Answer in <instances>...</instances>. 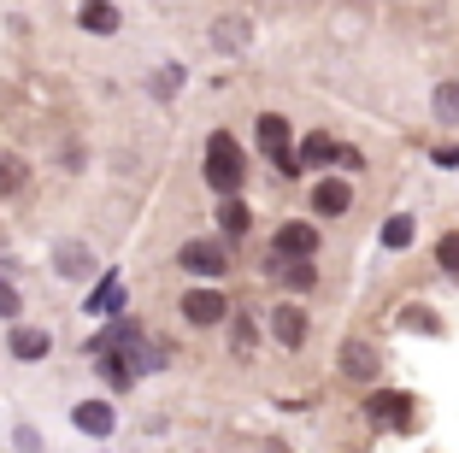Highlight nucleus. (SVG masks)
I'll return each mask as SVG.
<instances>
[{
    "instance_id": "2eb2a0df",
    "label": "nucleus",
    "mask_w": 459,
    "mask_h": 453,
    "mask_svg": "<svg viewBox=\"0 0 459 453\" xmlns=\"http://www.w3.org/2000/svg\"><path fill=\"white\" fill-rule=\"evenodd\" d=\"M82 30H95V36H112L118 30V6H107V0H95V6H82Z\"/></svg>"
},
{
    "instance_id": "20e7f679",
    "label": "nucleus",
    "mask_w": 459,
    "mask_h": 453,
    "mask_svg": "<svg viewBox=\"0 0 459 453\" xmlns=\"http://www.w3.org/2000/svg\"><path fill=\"white\" fill-rule=\"evenodd\" d=\"M365 413H371V424H383V430H412V395L383 388V395L365 400Z\"/></svg>"
},
{
    "instance_id": "412c9836",
    "label": "nucleus",
    "mask_w": 459,
    "mask_h": 453,
    "mask_svg": "<svg viewBox=\"0 0 459 453\" xmlns=\"http://www.w3.org/2000/svg\"><path fill=\"white\" fill-rule=\"evenodd\" d=\"M230 335H236V353H242V360H247V353H254V324H247L242 312L230 318Z\"/></svg>"
},
{
    "instance_id": "6ab92c4d",
    "label": "nucleus",
    "mask_w": 459,
    "mask_h": 453,
    "mask_svg": "<svg viewBox=\"0 0 459 453\" xmlns=\"http://www.w3.org/2000/svg\"><path fill=\"white\" fill-rule=\"evenodd\" d=\"M412 236H419V224H412V218H406V213H394L389 224H383V248H406V241H412Z\"/></svg>"
},
{
    "instance_id": "f8f14e48",
    "label": "nucleus",
    "mask_w": 459,
    "mask_h": 453,
    "mask_svg": "<svg viewBox=\"0 0 459 453\" xmlns=\"http://www.w3.org/2000/svg\"><path fill=\"white\" fill-rule=\"evenodd\" d=\"M300 171H318V165H330V160H342V147L330 142V135H307V142H300Z\"/></svg>"
},
{
    "instance_id": "9b49d317",
    "label": "nucleus",
    "mask_w": 459,
    "mask_h": 453,
    "mask_svg": "<svg viewBox=\"0 0 459 453\" xmlns=\"http://www.w3.org/2000/svg\"><path fill=\"white\" fill-rule=\"evenodd\" d=\"M54 271L59 277H89V271H95V254H89L82 241H59L54 248Z\"/></svg>"
},
{
    "instance_id": "6e6552de",
    "label": "nucleus",
    "mask_w": 459,
    "mask_h": 453,
    "mask_svg": "<svg viewBox=\"0 0 459 453\" xmlns=\"http://www.w3.org/2000/svg\"><path fill=\"white\" fill-rule=\"evenodd\" d=\"M353 206V188L342 183V177H325V183L312 188V213L318 218H336V213H348Z\"/></svg>"
},
{
    "instance_id": "9d476101",
    "label": "nucleus",
    "mask_w": 459,
    "mask_h": 453,
    "mask_svg": "<svg viewBox=\"0 0 459 453\" xmlns=\"http://www.w3.org/2000/svg\"><path fill=\"white\" fill-rule=\"evenodd\" d=\"M271 335H277V347H300L307 342V312L300 307H277L271 312Z\"/></svg>"
},
{
    "instance_id": "393cba45",
    "label": "nucleus",
    "mask_w": 459,
    "mask_h": 453,
    "mask_svg": "<svg viewBox=\"0 0 459 453\" xmlns=\"http://www.w3.org/2000/svg\"><path fill=\"white\" fill-rule=\"evenodd\" d=\"M218 48H242V24H230V18H224V24H218Z\"/></svg>"
},
{
    "instance_id": "a211bd4d",
    "label": "nucleus",
    "mask_w": 459,
    "mask_h": 453,
    "mask_svg": "<svg viewBox=\"0 0 459 453\" xmlns=\"http://www.w3.org/2000/svg\"><path fill=\"white\" fill-rule=\"evenodd\" d=\"M24 177H30V165L18 160V153H0V195H18Z\"/></svg>"
},
{
    "instance_id": "4468645a",
    "label": "nucleus",
    "mask_w": 459,
    "mask_h": 453,
    "mask_svg": "<svg viewBox=\"0 0 459 453\" xmlns=\"http://www.w3.org/2000/svg\"><path fill=\"white\" fill-rule=\"evenodd\" d=\"M342 371L365 383V377H377V353H371L365 342H348V347H342Z\"/></svg>"
},
{
    "instance_id": "f3484780",
    "label": "nucleus",
    "mask_w": 459,
    "mask_h": 453,
    "mask_svg": "<svg viewBox=\"0 0 459 453\" xmlns=\"http://www.w3.org/2000/svg\"><path fill=\"white\" fill-rule=\"evenodd\" d=\"M247 224H254V218H247L242 200H224V206H218V230H224V236H247Z\"/></svg>"
},
{
    "instance_id": "a878e982",
    "label": "nucleus",
    "mask_w": 459,
    "mask_h": 453,
    "mask_svg": "<svg viewBox=\"0 0 459 453\" xmlns=\"http://www.w3.org/2000/svg\"><path fill=\"white\" fill-rule=\"evenodd\" d=\"M436 165H459V142L454 147H436Z\"/></svg>"
},
{
    "instance_id": "7ed1b4c3",
    "label": "nucleus",
    "mask_w": 459,
    "mask_h": 453,
    "mask_svg": "<svg viewBox=\"0 0 459 453\" xmlns=\"http://www.w3.org/2000/svg\"><path fill=\"white\" fill-rule=\"evenodd\" d=\"M177 266H183V271H195V277H224V271H230V254L218 248V241H183Z\"/></svg>"
},
{
    "instance_id": "ddd939ff",
    "label": "nucleus",
    "mask_w": 459,
    "mask_h": 453,
    "mask_svg": "<svg viewBox=\"0 0 459 453\" xmlns=\"http://www.w3.org/2000/svg\"><path fill=\"white\" fill-rule=\"evenodd\" d=\"M271 277H283L289 289H312L318 271H312V259H271Z\"/></svg>"
},
{
    "instance_id": "423d86ee",
    "label": "nucleus",
    "mask_w": 459,
    "mask_h": 453,
    "mask_svg": "<svg viewBox=\"0 0 459 453\" xmlns=\"http://www.w3.org/2000/svg\"><path fill=\"white\" fill-rule=\"evenodd\" d=\"M6 347H13V360L36 365V360H48V347H54V335L41 330V324H13V335H6Z\"/></svg>"
},
{
    "instance_id": "4be33fe9",
    "label": "nucleus",
    "mask_w": 459,
    "mask_h": 453,
    "mask_svg": "<svg viewBox=\"0 0 459 453\" xmlns=\"http://www.w3.org/2000/svg\"><path fill=\"white\" fill-rule=\"evenodd\" d=\"M100 371H107V383H112V388H124V383H130V365H124L118 353H100Z\"/></svg>"
},
{
    "instance_id": "f03ea898",
    "label": "nucleus",
    "mask_w": 459,
    "mask_h": 453,
    "mask_svg": "<svg viewBox=\"0 0 459 453\" xmlns=\"http://www.w3.org/2000/svg\"><path fill=\"white\" fill-rule=\"evenodd\" d=\"M254 135H259V147H265L271 160H277V171H283V177H300V160L289 153V142H295V130H289V118H277V112H265V118L254 124Z\"/></svg>"
},
{
    "instance_id": "f257e3e1",
    "label": "nucleus",
    "mask_w": 459,
    "mask_h": 453,
    "mask_svg": "<svg viewBox=\"0 0 459 453\" xmlns=\"http://www.w3.org/2000/svg\"><path fill=\"white\" fill-rule=\"evenodd\" d=\"M242 177H247V171H242V147L230 142L224 130H218V135H206V183H212L224 200H236Z\"/></svg>"
},
{
    "instance_id": "1a4fd4ad",
    "label": "nucleus",
    "mask_w": 459,
    "mask_h": 453,
    "mask_svg": "<svg viewBox=\"0 0 459 453\" xmlns=\"http://www.w3.org/2000/svg\"><path fill=\"white\" fill-rule=\"evenodd\" d=\"M71 424H77L82 436H112V424H118V418H112L107 400H82V406H71Z\"/></svg>"
},
{
    "instance_id": "0eeeda50",
    "label": "nucleus",
    "mask_w": 459,
    "mask_h": 453,
    "mask_svg": "<svg viewBox=\"0 0 459 453\" xmlns=\"http://www.w3.org/2000/svg\"><path fill=\"white\" fill-rule=\"evenodd\" d=\"M230 312V301L218 289H195V294H183V318L189 324H218Z\"/></svg>"
},
{
    "instance_id": "dca6fc26",
    "label": "nucleus",
    "mask_w": 459,
    "mask_h": 453,
    "mask_svg": "<svg viewBox=\"0 0 459 453\" xmlns=\"http://www.w3.org/2000/svg\"><path fill=\"white\" fill-rule=\"evenodd\" d=\"M430 107H436V118H442V124H459V83H436Z\"/></svg>"
},
{
    "instance_id": "aec40b11",
    "label": "nucleus",
    "mask_w": 459,
    "mask_h": 453,
    "mask_svg": "<svg viewBox=\"0 0 459 453\" xmlns=\"http://www.w3.org/2000/svg\"><path fill=\"white\" fill-rule=\"evenodd\" d=\"M436 259H442V271H454V277H459V230L436 241Z\"/></svg>"
},
{
    "instance_id": "b1692460",
    "label": "nucleus",
    "mask_w": 459,
    "mask_h": 453,
    "mask_svg": "<svg viewBox=\"0 0 459 453\" xmlns=\"http://www.w3.org/2000/svg\"><path fill=\"white\" fill-rule=\"evenodd\" d=\"M18 312H24V301H18V289L6 277H0V318H18Z\"/></svg>"
},
{
    "instance_id": "5701e85b",
    "label": "nucleus",
    "mask_w": 459,
    "mask_h": 453,
    "mask_svg": "<svg viewBox=\"0 0 459 453\" xmlns=\"http://www.w3.org/2000/svg\"><path fill=\"white\" fill-rule=\"evenodd\" d=\"M401 324H406V330H430V335L442 330V324L430 318V307H406V318H401Z\"/></svg>"
},
{
    "instance_id": "39448f33",
    "label": "nucleus",
    "mask_w": 459,
    "mask_h": 453,
    "mask_svg": "<svg viewBox=\"0 0 459 453\" xmlns=\"http://www.w3.org/2000/svg\"><path fill=\"white\" fill-rule=\"evenodd\" d=\"M318 254V230L312 224H283L271 241V259H312Z\"/></svg>"
}]
</instances>
